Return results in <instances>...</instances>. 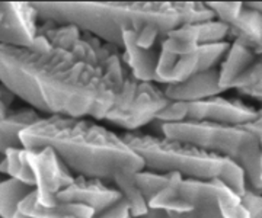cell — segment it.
I'll list each match as a JSON object with an SVG mask.
<instances>
[{
  "label": "cell",
  "mask_w": 262,
  "mask_h": 218,
  "mask_svg": "<svg viewBox=\"0 0 262 218\" xmlns=\"http://www.w3.org/2000/svg\"><path fill=\"white\" fill-rule=\"evenodd\" d=\"M41 119V116L32 108H24L15 112H10L3 121H0V154L10 149H24L20 134L28 127Z\"/></svg>",
  "instance_id": "cell-15"
},
{
  "label": "cell",
  "mask_w": 262,
  "mask_h": 218,
  "mask_svg": "<svg viewBox=\"0 0 262 218\" xmlns=\"http://www.w3.org/2000/svg\"><path fill=\"white\" fill-rule=\"evenodd\" d=\"M170 102H198L219 96L223 90L220 86V67L196 73L181 83L163 87Z\"/></svg>",
  "instance_id": "cell-14"
},
{
  "label": "cell",
  "mask_w": 262,
  "mask_h": 218,
  "mask_svg": "<svg viewBox=\"0 0 262 218\" xmlns=\"http://www.w3.org/2000/svg\"><path fill=\"white\" fill-rule=\"evenodd\" d=\"M0 44L8 47L29 48L38 37V12L32 3L2 2Z\"/></svg>",
  "instance_id": "cell-10"
},
{
  "label": "cell",
  "mask_w": 262,
  "mask_h": 218,
  "mask_svg": "<svg viewBox=\"0 0 262 218\" xmlns=\"http://www.w3.org/2000/svg\"><path fill=\"white\" fill-rule=\"evenodd\" d=\"M201 32L198 23H185L168 32L160 39V51L170 56H187L201 47Z\"/></svg>",
  "instance_id": "cell-17"
},
{
  "label": "cell",
  "mask_w": 262,
  "mask_h": 218,
  "mask_svg": "<svg viewBox=\"0 0 262 218\" xmlns=\"http://www.w3.org/2000/svg\"><path fill=\"white\" fill-rule=\"evenodd\" d=\"M122 195L115 188L113 180H103L98 178L76 176L75 182L58 193V202L67 204H84L98 214L115 205Z\"/></svg>",
  "instance_id": "cell-12"
},
{
  "label": "cell",
  "mask_w": 262,
  "mask_h": 218,
  "mask_svg": "<svg viewBox=\"0 0 262 218\" xmlns=\"http://www.w3.org/2000/svg\"><path fill=\"white\" fill-rule=\"evenodd\" d=\"M0 83L48 116L106 121L117 89L101 67L51 47L38 35L29 48L0 44Z\"/></svg>",
  "instance_id": "cell-1"
},
{
  "label": "cell",
  "mask_w": 262,
  "mask_h": 218,
  "mask_svg": "<svg viewBox=\"0 0 262 218\" xmlns=\"http://www.w3.org/2000/svg\"><path fill=\"white\" fill-rule=\"evenodd\" d=\"M39 19L73 25L122 51V34L133 31L143 48L160 44L185 23L215 19L203 2H34Z\"/></svg>",
  "instance_id": "cell-2"
},
{
  "label": "cell",
  "mask_w": 262,
  "mask_h": 218,
  "mask_svg": "<svg viewBox=\"0 0 262 218\" xmlns=\"http://www.w3.org/2000/svg\"><path fill=\"white\" fill-rule=\"evenodd\" d=\"M206 5L214 13L217 20L223 22L229 27L237 19L245 6V3L241 2H206Z\"/></svg>",
  "instance_id": "cell-24"
},
{
  "label": "cell",
  "mask_w": 262,
  "mask_h": 218,
  "mask_svg": "<svg viewBox=\"0 0 262 218\" xmlns=\"http://www.w3.org/2000/svg\"><path fill=\"white\" fill-rule=\"evenodd\" d=\"M230 37L233 38V41H237L253 50L262 39L261 13L244 6L237 19L230 25Z\"/></svg>",
  "instance_id": "cell-19"
},
{
  "label": "cell",
  "mask_w": 262,
  "mask_h": 218,
  "mask_svg": "<svg viewBox=\"0 0 262 218\" xmlns=\"http://www.w3.org/2000/svg\"><path fill=\"white\" fill-rule=\"evenodd\" d=\"M95 218H133V215H131V208L128 202L121 198L115 205L105 209L103 212L98 214Z\"/></svg>",
  "instance_id": "cell-27"
},
{
  "label": "cell",
  "mask_w": 262,
  "mask_h": 218,
  "mask_svg": "<svg viewBox=\"0 0 262 218\" xmlns=\"http://www.w3.org/2000/svg\"><path fill=\"white\" fill-rule=\"evenodd\" d=\"M15 98L16 96L13 95L9 89H6L5 86L0 85V121H3L10 114L8 109H9V106L12 105Z\"/></svg>",
  "instance_id": "cell-28"
},
{
  "label": "cell",
  "mask_w": 262,
  "mask_h": 218,
  "mask_svg": "<svg viewBox=\"0 0 262 218\" xmlns=\"http://www.w3.org/2000/svg\"><path fill=\"white\" fill-rule=\"evenodd\" d=\"M2 157H3V156H2ZM2 157H0V160H2ZM3 180H5V179H2V173H0V183H2Z\"/></svg>",
  "instance_id": "cell-33"
},
{
  "label": "cell",
  "mask_w": 262,
  "mask_h": 218,
  "mask_svg": "<svg viewBox=\"0 0 262 218\" xmlns=\"http://www.w3.org/2000/svg\"><path fill=\"white\" fill-rule=\"evenodd\" d=\"M162 135L230 159L244 169L248 189L262 193L261 140L245 125L194 121L162 124Z\"/></svg>",
  "instance_id": "cell-5"
},
{
  "label": "cell",
  "mask_w": 262,
  "mask_h": 218,
  "mask_svg": "<svg viewBox=\"0 0 262 218\" xmlns=\"http://www.w3.org/2000/svg\"><path fill=\"white\" fill-rule=\"evenodd\" d=\"M178 178H181L179 173H160V172L147 171V169L136 172L134 175L137 188L140 189L143 197L149 204L158 193H160L165 188H168L169 185L173 183Z\"/></svg>",
  "instance_id": "cell-22"
},
{
  "label": "cell",
  "mask_w": 262,
  "mask_h": 218,
  "mask_svg": "<svg viewBox=\"0 0 262 218\" xmlns=\"http://www.w3.org/2000/svg\"><path fill=\"white\" fill-rule=\"evenodd\" d=\"M258 116V111L239 99H226L214 96L198 102H170L168 108L158 116L162 124L215 123L229 125H246Z\"/></svg>",
  "instance_id": "cell-7"
},
{
  "label": "cell",
  "mask_w": 262,
  "mask_h": 218,
  "mask_svg": "<svg viewBox=\"0 0 262 218\" xmlns=\"http://www.w3.org/2000/svg\"><path fill=\"white\" fill-rule=\"evenodd\" d=\"M242 205L251 218H262V193L248 189L242 197Z\"/></svg>",
  "instance_id": "cell-26"
},
{
  "label": "cell",
  "mask_w": 262,
  "mask_h": 218,
  "mask_svg": "<svg viewBox=\"0 0 262 218\" xmlns=\"http://www.w3.org/2000/svg\"><path fill=\"white\" fill-rule=\"evenodd\" d=\"M19 211L25 215L35 218H95L94 208L84 204H67L58 202L56 207H42L37 201V190L24 199L19 205Z\"/></svg>",
  "instance_id": "cell-16"
},
{
  "label": "cell",
  "mask_w": 262,
  "mask_h": 218,
  "mask_svg": "<svg viewBox=\"0 0 262 218\" xmlns=\"http://www.w3.org/2000/svg\"><path fill=\"white\" fill-rule=\"evenodd\" d=\"M262 82V54L256 56L255 60L252 61V64L245 70L241 76L236 79V82L232 86V89H245L249 86L258 85Z\"/></svg>",
  "instance_id": "cell-25"
},
{
  "label": "cell",
  "mask_w": 262,
  "mask_h": 218,
  "mask_svg": "<svg viewBox=\"0 0 262 218\" xmlns=\"http://www.w3.org/2000/svg\"><path fill=\"white\" fill-rule=\"evenodd\" d=\"M261 180H262V138H261Z\"/></svg>",
  "instance_id": "cell-32"
},
{
  "label": "cell",
  "mask_w": 262,
  "mask_h": 218,
  "mask_svg": "<svg viewBox=\"0 0 262 218\" xmlns=\"http://www.w3.org/2000/svg\"><path fill=\"white\" fill-rule=\"evenodd\" d=\"M24 149L51 147L75 176L113 180L117 172H140L141 157L122 135L91 118L44 116L20 134Z\"/></svg>",
  "instance_id": "cell-3"
},
{
  "label": "cell",
  "mask_w": 262,
  "mask_h": 218,
  "mask_svg": "<svg viewBox=\"0 0 262 218\" xmlns=\"http://www.w3.org/2000/svg\"><path fill=\"white\" fill-rule=\"evenodd\" d=\"M35 188L20 180L8 178L0 183V218H16L19 205Z\"/></svg>",
  "instance_id": "cell-21"
},
{
  "label": "cell",
  "mask_w": 262,
  "mask_h": 218,
  "mask_svg": "<svg viewBox=\"0 0 262 218\" xmlns=\"http://www.w3.org/2000/svg\"><path fill=\"white\" fill-rule=\"evenodd\" d=\"M208 204H217L225 218H241L245 212L242 197L223 180L189 179L182 176L158 193L150 207L187 212Z\"/></svg>",
  "instance_id": "cell-6"
},
{
  "label": "cell",
  "mask_w": 262,
  "mask_h": 218,
  "mask_svg": "<svg viewBox=\"0 0 262 218\" xmlns=\"http://www.w3.org/2000/svg\"><path fill=\"white\" fill-rule=\"evenodd\" d=\"M169 105L170 101L165 95V89L158 83H139L128 111L114 125L124 128L125 133H136L141 127L155 123Z\"/></svg>",
  "instance_id": "cell-11"
},
{
  "label": "cell",
  "mask_w": 262,
  "mask_h": 218,
  "mask_svg": "<svg viewBox=\"0 0 262 218\" xmlns=\"http://www.w3.org/2000/svg\"><path fill=\"white\" fill-rule=\"evenodd\" d=\"M141 218H225L223 212L217 204H208L203 205L192 211H170V209H160V208H151L150 207L149 212ZM241 218H251L248 211L245 209V212L241 215Z\"/></svg>",
  "instance_id": "cell-23"
},
{
  "label": "cell",
  "mask_w": 262,
  "mask_h": 218,
  "mask_svg": "<svg viewBox=\"0 0 262 218\" xmlns=\"http://www.w3.org/2000/svg\"><path fill=\"white\" fill-rule=\"evenodd\" d=\"M122 138L140 156L147 171L179 173L189 179H220L239 197L248 190L244 169L230 159L165 135L136 131L124 133Z\"/></svg>",
  "instance_id": "cell-4"
},
{
  "label": "cell",
  "mask_w": 262,
  "mask_h": 218,
  "mask_svg": "<svg viewBox=\"0 0 262 218\" xmlns=\"http://www.w3.org/2000/svg\"><path fill=\"white\" fill-rule=\"evenodd\" d=\"M230 48V42L204 44L198 51L187 56H170L160 51L159 63L156 68L158 85H173L187 80L196 73L207 71L219 67V63L225 60Z\"/></svg>",
  "instance_id": "cell-9"
},
{
  "label": "cell",
  "mask_w": 262,
  "mask_h": 218,
  "mask_svg": "<svg viewBox=\"0 0 262 218\" xmlns=\"http://www.w3.org/2000/svg\"><path fill=\"white\" fill-rule=\"evenodd\" d=\"M239 93H242L245 96H249V98H253V99L262 102V82L258 83V85L249 86V87H245V89H239Z\"/></svg>",
  "instance_id": "cell-29"
},
{
  "label": "cell",
  "mask_w": 262,
  "mask_h": 218,
  "mask_svg": "<svg viewBox=\"0 0 262 218\" xmlns=\"http://www.w3.org/2000/svg\"><path fill=\"white\" fill-rule=\"evenodd\" d=\"M160 57V44L143 48L137 42V34L125 31L122 34V60L133 77L140 83H156V68Z\"/></svg>",
  "instance_id": "cell-13"
},
{
  "label": "cell",
  "mask_w": 262,
  "mask_h": 218,
  "mask_svg": "<svg viewBox=\"0 0 262 218\" xmlns=\"http://www.w3.org/2000/svg\"><path fill=\"white\" fill-rule=\"evenodd\" d=\"M24 157L34 178L38 204L47 208L56 207L58 193L75 182V173L51 147L25 149Z\"/></svg>",
  "instance_id": "cell-8"
},
{
  "label": "cell",
  "mask_w": 262,
  "mask_h": 218,
  "mask_svg": "<svg viewBox=\"0 0 262 218\" xmlns=\"http://www.w3.org/2000/svg\"><path fill=\"white\" fill-rule=\"evenodd\" d=\"M255 57L256 54L253 53V50L244 44L237 41L230 44V48L220 66V86L223 87V90L232 89L236 79L252 64Z\"/></svg>",
  "instance_id": "cell-18"
},
{
  "label": "cell",
  "mask_w": 262,
  "mask_h": 218,
  "mask_svg": "<svg viewBox=\"0 0 262 218\" xmlns=\"http://www.w3.org/2000/svg\"><path fill=\"white\" fill-rule=\"evenodd\" d=\"M253 53H255L256 56H261L262 54V39L258 42V45L253 48Z\"/></svg>",
  "instance_id": "cell-31"
},
{
  "label": "cell",
  "mask_w": 262,
  "mask_h": 218,
  "mask_svg": "<svg viewBox=\"0 0 262 218\" xmlns=\"http://www.w3.org/2000/svg\"><path fill=\"white\" fill-rule=\"evenodd\" d=\"M134 175H136V172L131 171L117 172L114 175L113 183L115 185V188L120 190L122 198L128 202L133 218H141L149 212L150 204L143 197L140 189L137 188Z\"/></svg>",
  "instance_id": "cell-20"
},
{
  "label": "cell",
  "mask_w": 262,
  "mask_h": 218,
  "mask_svg": "<svg viewBox=\"0 0 262 218\" xmlns=\"http://www.w3.org/2000/svg\"><path fill=\"white\" fill-rule=\"evenodd\" d=\"M245 6L246 8H251V9L256 10V12H259L262 15V2H248V3H245Z\"/></svg>",
  "instance_id": "cell-30"
}]
</instances>
